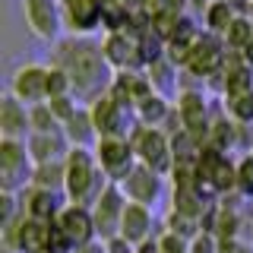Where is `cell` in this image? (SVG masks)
Here are the masks:
<instances>
[{"instance_id":"1","label":"cell","mask_w":253,"mask_h":253,"mask_svg":"<svg viewBox=\"0 0 253 253\" xmlns=\"http://www.w3.org/2000/svg\"><path fill=\"white\" fill-rule=\"evenodd\" d=\"M51 67H60L63 73L73 79V95L76 98H101L111 89L114 70L108 67L101 42L95 38H73L63 35L60 42L51 44Z\"/></svg>"},{"instance_id":"2","label":"cell","mask_w":253,"mask_h":253,"mask_svg":"<svg viewBox=\"0 0 253 253\" xmlns=\"http://www.w3.org/2000/svg\"><path fill=\"white\" fill-rule=\"evenodd\" d=\"M22 19L32 38L54 44L63 38V0H22Z\"/></svg>"},{"instance_id":"3","label":"cell","mask_w":253,"mask_h":253,"mask_svg":"<svg viewBox=\"0 0 253 253\" xmlns=\"http://www.w3.org/2000/svg\"><path fill=\"white\" fill-rule=\"evenodd\" d=\"M225 57H228L225 42H221L218 35H209V32L203 29L200 42H196V44H193V51H190V60H187L184 73H187V76H193V79H200V83L206 85L212 76H218V73H221V67H225Z\"/></svg>"},{"instance_id":"4","label":"cell","mask_w":253,"mask_h":253,"mask_svg":"<svg viewBox=\"0 0 253 253\" xmlns=\"http://www.w3.org/2000/svg\"><path fill=\"white\" fill-rule=\"evenodd\" d=\"M101 51H105V60L114 73L146 70V60H142V51H139V38L133 32H108L101 38Z\"/></svg>"},{"instance_id":"5","label":"cell","mask_w":253,"mask_h":253,"mask_svg":"<svg viewBox=\"0 0 253 253\" xmlns=\"http://www.w3.org/2000/svg\"><path fill=\"white\" fill-rule=\"evenodd\" d=\"M130 146H133V152L142 158V165L152 168L155 174L171 168V142L158 126H142L139 124V130H133Z\"/></svg>"},{"instance_id":"6","label":"cell","mask_w":253,"mask_h":253,"mask_svg":"<svg viewBox=\"0 0 253 253\" xmlns=\"http://www.w3.org/2000/svg\"><path fill=\"white\" fill-rule=\"evenodd\" d=\"M108 95L117 105H124L126 111H136L146 98L155 95V85H152V79H149L146 70H130V73H114Z\"/></svg>"},{"instance_id":"7","label":"cell","mask_w":253,"mask_h":253,"mask_svg":"<svg viewBox=\"0 0 253 253\" xmlns=\"http://www.w3.org/2000/svg\"><path fill=\"white\" fill-rule=\"evenodd\" d=\"M10 95L29 108L47 101V63H22L10 79Z\"/></svg>"},{"instance_id":"8","label":"cell","mask_w":253,"mask_h":253,"mask_svg":"<svg viewBox=\"0 0 253 253\" xmlns=\"http://www.w3.org/2000/svg\"><path fill=\"white\" fill-rule=\"evenodd\" d=\"M177 117L184 124V130L203 136L209 130V105H206V95L200 89H184L177 92ZM209 136V133H206Z\"/></svg>"},{"instance_id":"9","label":"cell","mask_w":253,"mask_h":253,"mask_svg":"<svg viewBox=\"0 0 253 253\" xmlns=\"http://www.w3.org/2000/svg\"><path fill=\"white\" fill-rule=\"evenodd\" d=\"M29 149L19 139H3L0 142V177H3V190H10L29 174Z\"/></svg>"},{"instance_id":"10","label":"cell","mask_w":253,"mask_h":253,"mask_svg":"<svg viewBox=\"0 0 253 253\" xmlns=\"http://www.w3.org/2000/svg\"><path fill=\"white\" fill-rule=\"evenodd\" d=\"M98 162L111 177H130L133 174V146L121 136H108L98 142Z\"/></svg>"},{"instance_id":"11","label":"cell","mask_w":253,"mask_h":253,"mask_svg":"<svg viewBox=\"0 0 253 253\" xmlns=\"http://www.w3.org/2000/svg\"><path fill=\"white\" fill-rule=\"evenodd\" d=\"M95 184V165H92V155L85 149H73L67 155V193L73 200H83L85 193L92 190Z\"/></svg>"},{"instance_id":"12","label":"cell","mask_w":253,"mask_h":253,"mask_svg":"<svg viewBox=\"0 0 253 253\" xmlns=\"http://www.w3.org/2000/svg\"><path fill=\"white\" fill-rule=\"evenodd\" d=\"M0 133H3V139H19L22 133H32L29 105H22L16 95L0 98Z\"/></svg>"},{"instance_id":"13","label":"cell","mask_w":253,"mask_h":253,"mask_svg":"<svg viewBox=\"0 0 253 253\" xmlns=\"http://www.w3.org/2000/svg\"><path fill=\"white\" fill-rule=\"evenodd\" d=\"M92 121H95V130H98V136L101 139H108V136H121L124 133V105H117L114 98H111V95L105 92L101 95V98H95L92 101Z\"/></svg>"},{"instance_id":"14","label":"cell","mask_w":253,"mask_h":253,"mask_svg":"<svg viewBox=\"0 0 253 253\" xmlns=\"http://www.w3.org/2000/svg\"><path fill=\"white\" fill-rule=\"evenodd\" d=\"M237 19V13H234V6L228 3V0H212L209 6H206V13L200 16V22H203V29L209 32V35H225L228 26Z\"/></svg>"},{"instance_id":"15","label":"cell","mask_w":253,"mask_h":253,"mask_svg":"<svg viewBox=\"0 0 253 253\" xmlns=\"http://www.w3.org/2000/svg\"><path fill=\"white\" fill-rule=\"evenodd\" d=\"M126 193H130L139 206L149 203V200L158 193V174H155L152 168H146V165L133 168V174L126 177Z\"/></svg>"},{"instance_id":"16","label":"cell","mask_w":253,"mask_h":253,"mask_svg":"<svg viewBox=\"0 0 253 253\" xmlns=\"http://www.w3.org/2000/svg\"><path fill=\"white\" fill-rule=\"evenodd\" d=\"M47 237H51V225H44L42 218H29L19 225V247L29 250V253H38V250H47Z\"/></svg>"},{"instance_id":"17","label":"cell","mask_w":253,"mask_h":253,"mask_svg":"<svg viewBox=\"0 0 253 253\" xmlns=\"http://www.w3.org/2000/svg\"><path fill=\"white\" fill-rule=\"evenodd\" d=\"M29 155L35 158L38 165H47V162H57L60 155V136L57 133H32L29 142H26Z\"/></svg>"},{"instance_id":"18","label":"cell","mask_w":253,"mask_h":253,"mask_svg":"<svg viewBox=\"0 0 253 253\" xmlns=\"http://www.w3.org/2000/svg\"><path fill=\"white\" fill-rule=\"evenodd\" d=\"M63 130H67V136L73 139V149H83L85 142H89L95 133V121H92V111L89 108H79L73 117H70L67 124H63Z\"/></svg>"},{"instance_id":"19","label":"cell","mask_w":253,"mask_h":253,"mask_svg":"<svg viewBox=\"0 0 253 253\" xmlns=\"http://www.w3.org/2000/svg\"><path fill=\"white\" fill-rule=\"evenodd\" d=\"M60 228H63V234H67L70 241L85 244V241H89V234H92V218H89V212H85V209H67L60 215Z\"/></svg>"},{"instance_id":"20","label":"cell","mask_w":253,"mask_h":253,"mask_svg":"<svg viewBox=\"0 0 253 253\" xmlns=\"http://www.w3.org/2000/svg\"><path fill=\"white\" fill-rule=\"evenodd\" d=\"M121 231L126 241H142L149 231V212H146V206H139V203H130L124 209V218H121Z\"/></svg>"},{"instance_id":"21","label":"cell","mask_w":253,"mask_h":253,"mask_svg":"<svg viewBox=\"0 0 253 253\" xmlns=\"http://www.w3.org/2000/svg\"><path fill=\"white\" fill-rule=\"evenodd\" d=\"M124 209H126V206L121 203L117 187H108L105 193H101V200H98V225L105 228V231H111V228L124 218Z\"/></svg>"},{"instance_id":"22","label":"cell","mask_w":253,"mask_h":253,"mask_svg":"<svg viewBox=\"0 0 253 253\" xmlns=\"http://www.w3.org/2000/svg\"><path fill=\"white\" fill-rule=\"evenodd\" d=\"M168 114H171V105H168V98H165V95H158V92L136 108V117H139L142 126H158Z\"/></svg>"},{"instance_id":"23","label":"cell","mask_w":253,"mask_h":253,"mask_svg":"<svg viewBox=\"0 0 253 253\" xmlns=\"http://www.w3.org/2000/svg\"><path fill=\"white\" fill-rule=\"evenodd\" d=\"M146 73H149V79H152V85H155V92H158V95L168 92V89H177L180 67H174L168 57L158 60V63H152V67H146Z\"/></svg>"},{"instance_id":"24","label":"cell","mask_w":253,"mask_h":253,"mask_svg":"<svg viewBox=\"0 0 253 253\" xmlns=\"http://www.w3.org/2000/svg\"><path fill=\"white\" fill-rule=\"evenodd\" d=\"M250 38H253V22L247 19V16H237L231 26H228V32L221 35V42H225L228 51H237V54H241L244 47L250 44Z\"/></svg>"},{"instance_id":"25","label":"cell","mask_w":253,"mask_h":253,"mask_svg":"<svg viewBox=\"0 0 253 253\" xmlns=\"http://www.w3.org/2000/svg\"><path fill=\"white\" fill-rule=\"evenodd\" d=\"M32 180L38 184V190H54L57 184H67V168L60 162H47V165H38Z\"/></svg>"},{"instance_id":"26","label":"cell","mask_w":253,"mask_h":253,"mask_svg":"<svg viewBox=\"0 0 253 253\" xmlns=\"http://www.w3.org/2000/svg\"><path fill=\"white\" fill-rule=\"evenodd\" d=\"M174 206H177V212L180 215H187V218H193V215H200V209H203V193H200V187H177V193H174Z\"/></svg>"},{"instance_id":"27","label":"cell","mask_w":253,"mask_h":253,"mask_svg":"<svg viewBox=\"0 0 253 253\" xmlns=\"http://www.w3.org/2000/svg\"><path fill=\"white\" fill-rule=\"evenodd\" d=\"M225 108H228V114H231L234 124H253V92H247V95H228Z\"/></svg>"},{"instance_id":"28","label":"cell","mask_w":253,"mask_h":253,"mask_svg":"<svg viewBox=\"0 0 253 253\" xmlns=\"http://www.w3.org/2000/svg\"><path fill=\"white\" fill-rule=\"evenodd\" d=\"M29 117H32V133H57V126H60V121L54 117V111H51L47 101L29 108Z\"/></svg>"},{"instance_id":"29","label":"cell","mask_w":253,"mask_h":253,"mask_svg":"<svg viewBox=\"0 0 253 253\" xmlns=\"http://www.w3.org/2000/svg\"><path fill=\"white\" fill-rule=\"evenodd\" d=\"M67 95H73V79L63 73L60 67H51V63H47V101L67 98Z\"/></svg>"},{"instance_id":"30","label":"cell","mask_w":253,"mask_h":253,"mask_svg":"<svg viewBox=\"0 0 253 253\" xmlns=\"http://www.w3.org/2000/svg\"><path fill=\"white\" fill-rule=\"evenodd\" d=\"M237 139V126L234 121H215L212 124V133H209V146L218 149V152H225L228 146Z\"/></svg>"},{"instance_id":"31","label":"cell","mask_w":253,"mask_h":253,"mask_svg":"<svg viewBox=\"0 0 253 253\" xmlns=\"http://www.w3.org/2000/svg\"><path fill=\"white\" fill-rule=\"evenodd\" d=\"M29 209H32V218H51L54 209H57V203H54V193L51 190H35L29 200Z\"/></svg>"},{"instance_id":"32","label":"cell","mask_w":253,"mask_h":253,"mask_svg":"<svg viewBox=\"0 0 253 253\" xmlns=\"http://www.w3.org/2000/svg\"><path fill=\"white\" fill-rule=\"evenodd\" d=\"M47 105H51L54 117H57L60 124H67L70 117H73L76 111H79V105H76V95H67V98H51V101H47Z\"/></svg>"},{"instance_id":"33","label":"cell","mask_w":253,"mask_h":253,"mask_svg":"<svg viewBox=\"0 0 253 253\" xmlns=\"http://www.w3.org/2000/svg\"><path fill=\"white\" fill-rule=\"evenodd\" d=\"M237 190L247 193V196H253V155L244 158V162L237 165Z\"/></svg>"},{"instance_id":"34","label":"cell","mask_w":253,"mask_h":253,"mask_svg":"<svg viewBox=\"0 0 253 253\" xmlns=\"http://www.w3.org/2000/svg\"><path fill=\"white\" fill-rule=\"evenodd\" d=\"M70 244H73V241L63 234V228H60V225H57V228H51V237H47V250H51V253H67Z\"/></svg>"},{"instance_id":"35","label":"cell","mask_w":253,"mask_h":253,"mask_svg":"<svg viewBox=\"0 0 253 253\" xmlns=\"http://www.w3.org/2000/svg\"><path fill=\"white\" fill-rule=\"evenodd\" d=\"M162 247H165V253H184V244H180L177 237H165Z\"/></svg>"},{"instance_id":"36","label":"cell","mask_w":253,"mask_h":253,"mask_svg":"<svg viewBox=\"0 0 253 253\" xmlns=\"http://www.w3.org/2000/svg\"><path fill=\"white\" fill-rule=\"evenodd\" d=\"M193 253H212V241H209V237H200L196 247H193Z\"/></svg>"},{"instance_id":"37","label":"cell","mask_w":253,"mask_h":253,"mask_svg":"<svg viewBox=\"0 0 253 253\" xmlns=\"http://www.w3.org/2000/svg\"><path fill=\"white\" fill-rule=\"evenodd\" d=\"M241 57H244V63H247V67L253 70V38H250V44H247V47L241 51Z\"/></svg>"},{"instance_id":"38","label":"cell","mask_w":253,"mask_h":253,"mask_svg":"<svg viewBox=\"0 0 253 253\" xmlns=\"http://www.w3.org/2000/svg\"><path fill=\"white\" fill-rule=\"evenodd\" d=\"M111 253H126V241H114L111 244Z\"/></svg>"},{"instance_id":"39","label":"cell","mask_w":253,"mask_h":253,"mask_svg":"<svg viewBox=\"0 0 253 253\" xmlns=\"http://www.w3.org/2000/svg\"><path fill=\"white\" fill-rule=\"evenodd\" d=\"M221 253H244V250L234 247V244H225V247H221Z\"/></svg>"},{"instance_id":"40","label":"cell","mask_w":253,"mask_h":253,"mask_svg":"<svg viewBox=\"0 0 253 253\" xmlns=\"http://www.w3.org/2000/svg\"><path fill=\"white\" fill-rule=\"evenodd\" d=\"M247 19L253 22V0H250V10H247Z\"/></svg>"}]
</instances>
